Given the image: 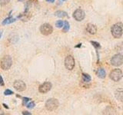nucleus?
I'll use <instances>...</instances> for the list:
<instances>
[{"mask_svg": "<svg viewBox=\"0 0 123 115\" xmlns=\"http://www.w3.org/2000/svg\"><path fill=\"white\" fill-rule=\"evenodd\" d=\"M112 34L113 37L115 38H121L122 34H123V25L122 23H116L111 28Z\"/></svg>", "mask_w": 123, "mask_h": 115, "instance_id": "obj_1", "label": "nucleus"}, {"mask_svg": "<svg viewBox=\"0 0 123 115\" xmlns=\"http://www.w3.org/2000/svg\"><path fill=\"white\" fill-rule=\"evenodd\" d=\"M59 103L58 100L56 98H50L45 103V107L46 109L49 111H54L56 110L58 107H59Z\"/></svg>", "mask_w": 123, "mask_h": 115, "instance_id": "obj_2", "label": "nucleus"}, {"mask_svg": "<svg viewBox=\"0 0 123 115\" xmlns=\"http://www.w3.org/2000/svg\"><path fill=\"white\" fill-rule=\"evenodd\" d=\"M12 65V58L9 55H6L4 56L1 60V68L2 69L5 70H9L11 66Z\"/></svg>", "mask_w": 123, "mask_h": 115, "instance_id": "obj_3", "label": "nucleus"}, {"mask_svg": "<svg viewBox=\"0 0 123 115\" xmlns=\"http://www.w3.org/2000/svg\"><path fill=\"white\" fill-rule=\"evenodd\" d=\"M122 71L120 69H114L112 71V72L110 73V78L114 81H119L122 77Z\"/></svg>", "mask_w": 123, "mask_h": 115, "instance_id": "obj_4", "label": "nucleus"}, {"mask_svg": "<svg viewBox=\"0 0 123 115\" xmlns=\"http://www.w3.org/2000/svg\"><path fill=\"white\" fill-rule=\"evenodd\" d=\"M111 64L115 67L121 66L123 64V55L121 54H117L114 55L111 59Z\"/></svg>", "mask_w": 123, "mask_h": 115, "instance_id": "obj_5", "label": "nucleus"}, {"mask_svg": "<svg viewBox=\"0 0 123 115\" xmlns=\"http://www.w3.org/2000/svg\"><path fill=\"white\" fill-rule=\"evenodd\" d=\"M40 32L42 35H49L50 34H52L53 32V28L51 25H49L48 23L43 24L41 25L40 27Z\"/></svg>", "mask_w": 123, "mask_h": 115, "instance_id": "obj_6", "label": "nucleus"}, {"mask_svg": "<svg viewBox=\"0 0 123 115\" xmlns=\"http://www.w3.org/2000/svg\"><path fill=\"white\" fill-rule=\"evenodd\" d=\"M65 66L66 68L69 70V71H72V69L74 68L75 67V60L74 58L72 56V55H68L66 58V60H65Z\"/></svg>", "mask_w": 123, "mask_h": 115, "instance_id": "obj_7", "label": "nucleus"}, {"mask_svg": "<svg viewBox=\"0 0 123 115\" xmlns=\"http://www.w3.org/2000/svg\"><path fill=\"white\" fill-rule=\"evenodd\" d=\"M85 14L84 12V11L82 9H77L75 10L73 13V18L75 20L78 22H81L85 18Z\"/></svg>", "mask_w": 123, "mask_h": 115, "instance_id": "obj_8", "label": "nucleus"}, {"mask_svg": "<svg viewBox=\"0 0 123 115\" xmlns=\"http://www.w3.org/2000/svg\"><path fill=\"white\" fill-rule=\"evenodd\" d=\"M14 88L18 91H23L26 89V84H25L24 81L17 80L14 82Z\"/></svg>", "mask_w": 123, "mask_h": 115, "instance_id": "obj_9", "label": "nucleus"}, {"mask_svg": "<svg viewBox=\"0 0 123 115\" xmlns=\"http://www.w3.org/2000/svg\"><path fill=\"white\" fill-rule=\"evenodd\" d=\"M52 88V84L50 82H45L42 84L39 88V91L40 93L45 94L47 92H49Z\"/></svg>", "mask_w": 123, "mask_h": 115, "instance_id": "obj_10", "label": "nucleus"}, {"mask_svg": "<svg viewBox=\"0 0 123 115\" xmlns=\"http://www.w3.org/2000/svg\"><path fill=\"white\" fill-rule=\"evenodd\" d=\"M115 96L118 101L123 102V89L118 88L117 90L115 91Z\"/></svg>", "mask_w": 123, "mask_h": 115, "instance_id": "obj_11", "label": "nucleus"}, {"mask_svg": "<svg viewBox=\"0 0 123 115\" xmlns=\"http://www.w3.org/2000/svg\"><path fill=\"white\" fill-rule=\"evenodd\" d=\"M86 31L91 35H95L97 32V28L95 25L93 24H88L87 27H86Z\"/></svg>", "mask_w": 123, "mask_h": 115, "instance_id": "obj_12", "label": "nucleus"}, {"mask_svg": "<svg viewBox=\"0 0 123 115\" xmlns=\"http://www.w3.org/2000/svg\"><path fill=\"white\" fill-rule=\"evenodd\" d=\"M96 75H98V77H99V78H105L106 76V73L103 68H99L96 71Z\"/></svg>", "mask_w": 123, "mask_h": 115, "instance_id": "obj_13", "label": "nucleus"}, {"mask_svg": "<svg viewBox=\"0 0 123 115\" xmlns=\"http://www.w3.org/2000/svg\"><path fill=\"white\" fill-rule=\"evenodd\" d=\"M16 22V18H14L12 17H8V18H6V19L2 22V25H8V24H11V23H13V22Z\"/></svg>", "mask_w": 123, "mask_h": 115, "instance_id": "obj_14", "label": "nucleus"}, {"mask_svg": "<svg viewBox=\"0 0 123 115\" xmlns=\"http://www.w3.org/2000/svg\"><path fill=\"white\" fill-rule=\"evenodd\" d=\"M55 15L56 16L58 17H59V18H65V17H68V14L66 12H64V11H57V12L55 13Z\"/></svg>", "mask_w": 123, "mask_h": 115, "instance_id": "obj_15", "label": "nucleus"}, {"mask_svg": "<svg viewBox=\"0 0 123 115\" xmlns=\"http://www.w3.org/2000/svg\"><path fill=\"white\" fill-rule=\"evenodd\" d=\"M82 81L84 82H89L91 81V77L88 74H82Z\"/></svg>", "mask_w": 123, "mask_h": 115, "instance_id": "obj_16", "label": "nucleus"}, {"mask_svg": "<svg viewBox=\"0 0 123 115\" xmlns=\"http://www.w3.org/2000/svg\"><path fill=\"white\" fill-rule=\"evenodd\" d=\"M69 28H70V25L69 23L68 22H64V26H63V29L62 31L63 32H67L68 30H69Z\"/></svg>", "mask_w": 123, "mask_h": 115, "instance_id": "obj_17", "label": "nucleus"}, {"mask_svg": "<svg viewBox=\"0 0 123 115\" xmlns=\"http://www.w3.org/2000/svg\"><path fill=\"white\" fill-rule=\"evenodd\" d=\"M63 22L62 21V20H59V21H57L56 22V27L57 28H62L63 26Z\"/></svg>", "mask_w": 123, "mask_h": 115, "instance_id": "obj_18", "label": "nucleus"}, {"mask_svg": "<svg viewBox=\"0 0 123 115\" xmlns=\"http://www.w3.org/2000/svg\"><path fill=\"white\" fill-rule=\"evenodd\" d=\"M91 44L95 48V49H99V48H101V45L99 44V43H98L96 42H93V41H91Z\"/></svg>", "mask_w": 123, "mask_h": 115, "instance_id": "obj_19", "label": "nucleus"}, {"mask_svg": "<svg viewBox=\"0 0 123 115\" xmlns=\"http://www.w3.org/2000/svg\"><path fill=\"white\" fill-rule=\"evenodd\" d=\"M30 98H22V105L24 106H26V104L30 101Z\"/></svg>", "mask_w": 123, "mask_h": 115, "instance_id": "obj_20", "label": "nucleus"}, {"mask_svg": "<svg viewBox=\"0 0 123 115\" xmlns=\"http://www.w3.org/2000/svg\"><path fill=\"white\" fill-rule=\"evenodd\" d=\"M35 105V104L34 102H30L29 104H28L26 105V107L28 109H32V108H34Z\"/></svg>", "mask_w": 123, "mask_h": 115, "instance_id": "obj_21", "label": "nucleus"}, {"mask_svg": "<svg viewBox=\"0 0 123 115\" xmlns=\"http://www.w3.org/2000/svg\"><path fill=\"white\" fill-rule=\"evenodd\" d=\"M10 2V0H0V5H7Z\"/></svg>", "mask_w": 123, "mask_h": 115, "instance_id": "obj_22", "label": "nucleus"}, {"mask_svg": "<svg viewBox=\"0 0 123 115\" xmlns=\"http://www.w3.org/2000/svg\"><path fill=\"white\" fill-rule=\"evenodd\" d=\"M4 94L5 95H12V94H13V92L11 91V90H9V89H7V90H6L5 91H4Z\"/></svg>", "mask_w": 123, "mask_h": 115, "instance_id": "obj_23", "label": "nucleus"}, {"mask_svg": "<svg viewBox=\"0 0 123 115\" xmlns=\"http://www.w3.org/2000/svg\"><path fill=\"white\" fill-rule=\"evenodd\" d=\"M4 84H5L4 81H3V78H2V75H0V85H1V86H4Z\"/></svg>", "mask_w": 123, "mask_h": 115, "instance_id": "obj_24", "label": "nucleus"}, {"mask_svg": "<svg viewBox=\"0 0 123 115\" xmlns=\"http://www.w3.org/2000/svg\"><path fill=\"white\" fill-rule=\"evenodd\" d=\"M22 114H24V115H31V113L28 112V111H23Z\"/></svg>", "mask_w": 123, "mask_h": 115, "instance_id": "obj_25", "label": "nucleus"}, {"mask_svg": "<svg viewBox=\"0 0 123 115\" xmlns=\"http://www.w3.org/2000/svg\"><path fill=\"white\" fill-rule=\"evenodd\" d=\"M3 106H4V107H5V108H6V109H9V107H8V106H7L6 104H2Z\"/></svg>", "mask_w": 123, "mask_h": 115, "instance_id": "obj_26", "label": "nucleus"}, {"mask_svg": "<svg viewBox=\"0 0 123 115\" xmlns=\"http://www.w3.org/2000/svg\"><path fill=\"white\" fill-rule=\"evenodd\" d=\"M46 2H55V0H46Z\"/></svg>", "mask_w": 123, "mask_h": 115, "instance_id": "obj_27", "label": "nucleus"}, {"mask_svg": "<svg viewBox=\"0 0 123 115\" xmlns=\"http://www.w3.org/2000/svg\"><path fill=\"white\" fill-rule=\"evenodd\" d=\"M19 2H22V1H25V0H18Z\"/></svg>", "mask_w": 123, "mask_h": 115, "instance_id": "obj_28", "label": "nucleus"}, {"mask_svg": "<svg viewBox=\"0 0 123 115\" xmlns=\"http://www.w3.org/2000/svg\"><path fill=\"white\" fill-rule=\"evenodd\" d=\"M1 36H2V32H0V38H1Z\"/></svg>", "mask_w": 123, "mask_h": 115, "instance_id": "obj_29", "label": "nucleus"}, {"mask_svg": "<svg viewBox=\"0 0 123 115\" xmlns=\"http://www.w3.org/2000/svg\"><path fill=\"white\" fill-rule=\"evenodd\" d=\"M32 1H35V0H32Z\"/></svg>", "mask_w": 123, "mask_h": 115, "instance_id": "obj_30", "label": "nucleus"}, {"mask_svg": "<svg viewBox=\"0 0 123 115\" xmlns=\"http://www.w3.org/2000/svg\"><path fill=\"white\" fill-rule=\"evenodd\" d=\"M62 1H66V0H62Z\"/></svg>", "mask_w": 123, "mask_h": 115, "instance_id": "obj_31", "label": "nucleus"}]
</instances>
